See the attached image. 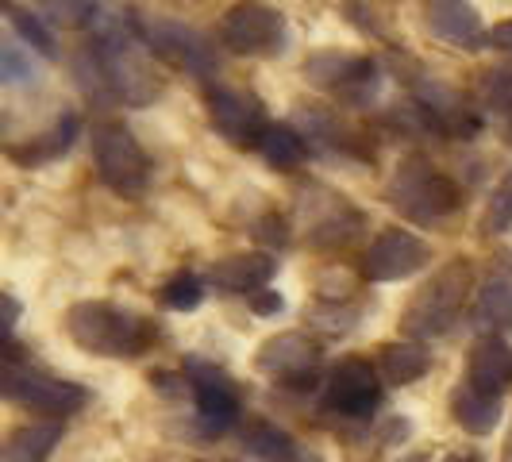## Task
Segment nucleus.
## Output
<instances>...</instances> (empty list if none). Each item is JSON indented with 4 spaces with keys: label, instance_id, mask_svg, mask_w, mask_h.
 I'll return each mask as SVG.
<instances>
[{
    "label": "nucleus",
    "instance_id": "39448f33",
    "mask_svg": "<svg viewBox=\"0 0 512 462\" xmlns=\"http://www.w3.org/2000/svg\"><path fill=\"white\" fill-rule=\"evenodd\" d=\"M220 43L243 58H270V54L285 51L289 27L278 8H270L262 0H239L220 20Z\"/></svg>",
    "mask_w": 512,
    "mask_h": 462
},
{
    "label": "nucleus",
    "instance_id": "2eb2a0df",
    "mask_svg": "<svg viewBox=\"0 0 512 462\" xmlns=\"http://www.w3.org/2000/svg\"><path fill=\"white\" fill-rule=\"evenodd\" d=\"M424 24H428L432 35L455 43V47H474V43L486 39L482 16H478V8L470 0H428Z\"/></svg>",
    "mask_w": 512,
    "mask_h": 462
},
{
    "label": "nucleus",
    "instance_id": "ddd939ff",
    "mask_svg": "<svg viewBox=\"0 0 512 462\" xmlns=\"http://www.w3.org/2000/svg\"><path fill=\"white\" fill-rule=\"evenodd\" d=\"M189 378H193V393H197V424H201V432L205 436H224L239 420L235 385L220 370L205 366V362H189Z\"/></svg>",
    "mask_w": 512,
    "mask_h": 462
},
{
    "label": "nucleus",
    "instance_id": "20e7f679",
    "mask_svg": "<svg viewBox=\"0 0 512 462\" xmlns=\"http://www.w3.org/2000/svg\"><path fill=\"white\" fill-rule=\"evenodd\" d=\"M93 162L97 178L120 197H143L151 185V158L124 124H97L93 128Z\"/></svg>",
    "mask_w": 512,
    "mask_h": 462
},
{
    "label": "nucleus",
    "instance_id": "393cba45",
    "mask_svg": "<svg viewBox=\"0 0 512 462\" xmlns=\"http://www.w3.org/2000/svg\"><path fill=\"white\" fill-rule=\"evenodd\" d=\"M4 12H8V24H12V31L20 35V43H27L31 51H39L43 58H54V54H58L51 27L43 24V16H31V12L16 8V4H4Z\"/></svg>",
    "mask_w": 512,
    "mask_h": 462
},
{
    "label": "nucleus",
    "instance_id": "bb28decb",
    "mask_svg": "<svg viewBox=\"0 0 512 462\" xmlns=\"http://www.w3.org/2000/svg\"><path fill=\"white\" fill-rule=\"evenodd\" d=\"M201 301H205V282L189 270H181L162 285V305L174 312H193V308H201Z\"/></svg>",
    "mask_w": 512,
    "mask_h": 462
},
{
    "label": "nucleus",
    "instance_id": "412c9836",
    "mask_svg": "<svg viewBox=\"0 0 512 462\" xmlns=\"http://www.w3.org/2000/svg\"><path fill=\"white\" fill-rule=\"evenodd\" d=\"M243 447L262 462H305V451L293 443V436H285L278 424H266V420L243 432Z\"/></svg>",
    "mask_w": 512,
    "mask_h": 462
},
{
    "label": "nucleus",
    "instance_id": "9d476101",
    "mask_svg": "<svg viewBox=\"0 0 512 462\" xmlns=\"http://www.w3.org/2000/svg\"><path fill=\"white\" fill-rule=\"evenodd\" d=\"M428 258H432V247L420 235L389 228L370 243V251L362 258V274L366 282H401V278H412L416 270H424Z\"/></svg>",
    "mask_w": 512,
    "mask_h": 462
},
{
    "label": "nucleus",
    "instance_id": "4be33fe9",
    "mask_svg": "<svg viewBox=\"0 0 512 462\" xmlns=\"http://www.w3.org/2000/svg\"><path fill=\"white\" fill-rule=\"evenodd\" d=\"M432 366V355L420 343H389L382 351V378L389 385H412L420 382Z\"/></svg>",
    "mask_w": 512,
    "mask_h": 462
},
{
    "label": "nucleus",
    "instance_id": "9b49d317",
    "mask_svg": "<svg viewBox=\"0 0 512 462\" xmlns=\"http://www.w3.org/2000/svg\"><path fill=\"white\" fill-rule=\"evenodd\" d=\"M316 362H320V347L305 332H285L262 343V351H258V370L289 389H312Z\"/></svg>",
    "mask_w": 512,
    "mask_h": 462
},
{
    "label": "nucleus",
    "instance_id": "c85d7f7f",
    "mask_svg": "<svg viewBox=\"0 0 512 462\" xmlns=\"http://www.w3.org/2000/svg\"><path fill=\"white\" fill-rule=\"evenodd\" d=\"M0 81L4 85H35L39 81V66L31 62V54L20 43L0 47Z\"/></svg>",
    "mask_w": 512,
    "mask_h": 462
},
{
    "label": "nucleus",
    "instance_id": "473e14b6",
    "mask_svg": "<svg viewBox=\"0 0 512 462\" xmlns=\"http://www.w3.org/2000/svg\"><path fill=\"white\" fill-rule=\"evenodd\" d=\"M482 47H489V51H512V20L509 24L489 27L486 39H482Z\"/></svg>",
    "mask_w": 512,
    "mask_h": 462
},
{
    "label": "nucleus",
    "instance_id": "f704fd0d",
    "mask_svg": "<svg viewBox=\"0 0 512 462\" xmlns=\"http://www.w3.org/2000/svg\"><path fill=\"white\" fill-rule=\"evenodd\" d=\"M447 462H478V459H466V455H451Z\"/></svg>",
    "mask_w": 512,
    "mask_h": 462
},
{
    "label": "nucleus",
    "instance_id": "c756f323",
    "mask_svg": "<svg viewBox=\"0 0 512 462\" xmlns=\"http://www.w3.org/2000/svg\"><path fill=\"white\" fill-rule=\"evenodd\" d=\"M355 320H359V312L355 308H335V305H316L312 308V324H320L324 332H351L355 328Z\"/></svg>",
    "mask_w": 512,
    "mask_h": 462
},
{
    "label": "nucleus",
    "instance_id": "f8f14e48",
    "mask_svg": "<svg viewBox=\"0 0 512 462\" xmlns=\"http://www.w3.org/2000/svg\"><path fill=\"white\" fill-rule=\"evenodd\" d=\"M378 405H382L378 370L362 359L339 362L328 378V409L339 416H351V420H366Z\"/></svg>",
    "mask_w": 512,
    "mask_h": 462
},
{
    "label": "nucleus",
    "instance_id": "2f4dec72",
    "mask_svg": "<svg viewBox=\"0 0 512 462\" xmlns=\"http://www.w3.org/2000/svg\"><path fill=\"white\" fill-rule=\"evenodd\" d=\"M247 305H251L255 316H278V312L285 308V301L278 289H258L255 297H247Z\"/></svg>",
    "mask_w": 512,
    "mask_h": 462
},
{
    "label": "nucleus",
    "instance_id": "f03ea898",
    "mask_svg": "<svg viewBox=\"0 0 512 462\" xmlns=\"http://www.w3.org/2000/svg\"><path fill=\"white\" fill-rule=\"evenodd\" d=\"M385 201L416 224H436L462 205V189L432 162L405 158L385 185Z\"/></svg>",
    "mask_w": 512,
    "mask_h": 462
},
{
    "label": "nucleus",
    "instance_id": "f3484780",
    "mask_svg": "<svg viewBox=\"0 0 512 462\" xmlns=\"http://www.w3.org/2000/svg\"><path fill=\"white\" fill-rule=\"evenodd\" d=\"M474 324L486 332H512V266L493 270L474 301Z\"/></svg>",
    "mask_w": 512,
    "mask_h": 462
},
{
    "label": "nucleus",
    "instance_id": "6ab92c4d",
    "mask_svg": "<svg viewBox=\"0 0 512 462\" xmlns=\"http://www.w3.org/2000/svg\"><path fill=\"white\" fill-rule=\"evenodd\" d=\"M451 416H455V424L466 428L470 436H489L501 424V397L478 393L474 385L466 382L451 393Z\"/></svg>",
    "mask_w": 512,
    "mask_h": 462
},
{
    "label": "nucleus",
    "instance_id": "4468645a",
    "mask_svg": "<svg viewBox=\"0 0 512 462\" xmlns=\"http://www.w3.org/2000/svg\"><path fill=\"white\" fill-rule=\"evenodd\" d=\"M274 274H278V262L270 255H235L212 262L205 282L224 297H255L258 289L270 285Z\"/></svg>",
    "mask_w": 512,
    "mask_h": 462
},
{
    "label": "nucleus",
    "instance_id": "5701e85b",
    "mask_svg": "<svg viewBox=\"0 0 512 462\" xmlns=\"http://www.w3.org/2000/svg\"><path fill=\"white\" fill-rule=\"evenodd\" d=\"M258 151H262V158H266L274 170H297V166L308 158V143L297 128L274 124V128L266 131V139H262Z\"/></svg>",
    "mask_w": 512,
    "mask_h": 462
},
{
    "label": "nucleus",
    "instance_id": "6e6552de",
    "mask_svg": "<svg viewBox=\"0 0 512 462\" xmlns=\"http://www.w3.org/2000/svg\"><path fill=\"white\" fill-rule=\"evenodd\" d=\"M305 77L351 104H366L378 93V62L366 54L320 51L305 62Z\"/></svg>",
    "mask_w": 512,
    "mask_h": 462
},
{
    "label": "nucleus",
    "instance_id": "423d86ee",
    "mask_svg": "<svg viewBox=\"0 0 512 462\" xmlns=\"http://www.w3.org/2000/svg\"><path fill=\"white\" fill-rule=\"evenodd\" d=\"M4 397L12 401V405H20V409H31V412H43V416H51V420H62V416H74V412L85 409V401H89V393L74 382H58L51 374H39V370H31V366H16V362L8 359L4 366Z\"/></svg>",
    "mask_w": 512,
    "mask_h": 462
},
{
    "label": "nucleus",
    "instance_id": "b1692460",
    "mask_svg": "<svg viewBox=\"0 0 512 462\" xmlns=\"http://www.w3.org/2000/svg\"><path fill=\"white\" fill-rule=\"evenodd\" d=\"M39 16L54 27H93L101 16V0H35Z\"/></svg>",
    "mask_w": 512,
    "mask_h": 462
},
{
    "label": "nucleus",
    "instance_id": "7ed1b4c3",
    "mask_svg": "<svg viewBox=\"0 0 512 462\" xmlns=\"http://www.w3.org/2000/svg\"><path fill=\"white\" fill-rule=\"evenodd\" d=\"M466 293H470V262L455 258L412 297V305L401 316V328L412 339H439V335H447L455 328V320H459Z\"/></svg>",
    "mask_w": 512,
    "mask_h": 462
},
{
    "label": "nucleus",
    "instance_id": "f257e3e1",
    "mask_svg": "<svg viewBox=\"0 0 512 462\" xmlns=\"http://www.w3.org/2000/svg\"><path fill=\"white\" fill-rule=\"evenodd\" d=\"M66 332L81 351L101 359H139L154 339V328L128 308L108 301H81L66 312Z\"/></svg>",
    "mask_w": 512,
    "mask_h": 462
},
{
    "label": "nucleus",
    "instance_id": "dca6fc26",
    "mask_svg": "<svg viewBox=\"0 0 512 462\" xmlns=\"http://www.w3.org/2000/svg\"><path fill=\"white\" fill-rule=\"evenodd\" d=\"M466 382L474 385L478 393H489V397H501L512 385V347L501 335H486V339L474 347Z\"/></svg>",
    "mask_w": 512,
    "mask_h": 462
},
{
    "label": "nucleus",
    "instance_id": "aec40b11",
    "mask_svg": "<svg viewBox=\"0 0 512 462\" xmlns=\"http://www.w3.org/2000/svg\"><path fill=\"white\" fill-rule=\"evenodd\" d=\"M62 432H66L62 420H35V424L16 428L12 439L4 443V462H47Z\"/></svg>",
    "mask_w": 512,
    "mask_h": 462
},
{
    "label": "nucleus",
    "instance_id": "c9c22d12",
    "mask_svg": "<svg viewBox=\"0 0 512 462\" xmlns=\"http://www.w3.org/2000/svg\"><path fill=\"white\" fill-rule=\"evenodd\" d=\"M509 143H512V124H509Z\"/></svg>",
    "mask_w": 512,
    "mask_h": 462
},
{
    "label": "nucleus",
    "instance_id": "cd10ccee",
    "mask_svg": "<svg viewBox=\"0 0 512 462\" xmlns=\"http://www.w3.org/2000/svg\"><path fill=\"white\" fill-rule=\"evenodd\" d=\"M512 228V170L497 181L493 197L486 205V216H482V235H505Z\"/></svg>",
    "mask_w": 512,
    "mask_h": 462
},
{
    "label": "nucleus",
    "instance_id": "0eeeda50",
    "mask_svg": "<svg viewBox=\"0 0 512 462\" xmlns=\"http://www.w3.org/2000/svg\"><path fill=\"white\" fill-rule=\"evenodd\" d=\"M208 124L220 139H228L231 147H262L266 131L274 128L266 120V104L247 89H231V85H208Z\"/></svg>",
    "mask_w": 512,
    "mask_h": 462
},
{
    "label": "nucleus",
    "instance_id": "a211bd4d",
    "mask_svg": "<svg viewBox=\"0 0 512 462\" xmlns=\"http://www.w3.org/2000/svg\"><path fill=\"white\" fill-rule=\"evenodd\" d=\"M77 135H81V116L77 112H62L39 139H31L27 147H12V158L20 166H43V162H54V158H62V154L70 151L77 143Z\"/></svg>",
    "mask_w": 512,
    "mask_h": 462
},
{
    "label": "nucleus",
    "instance_id": "72a5a7b5",
    "mask_svg": "<svg viewBox=\"0 0 512 462\" xmlns=\"http://www.w3.org/2000/svg\"><path fill=\"white\" fill-rule=\"evenodd\" d=\"M4 305H8V332H12V328H16V316H20V305H16L12 293H4Z\"/></svg>",
    "mask_w": 512,
    "mask_h": 462
},
{
    "label": "nucleus",
    "instance_id": "a878e982",
    "mask_svg": "<svg viewBox=\"0 0 512 462\" xmlns=\"http://www.w3.org/2000/svg\"><path fill=\"white\" fill-rule=\"evenodd\" d=\"M478 104L489 112H512V58L478 77Z\"/></svg>",
    "mask_w": 512,
    "mask_h": 462
},
{
    "label": "nucleus",
    "instance_id": "7c9ffc66",
    "mask_svg": "<svg viewBox=\"0 0 512 462\" xmlns=\"http://www.w3.org/2000/svg\"><path fill=\"white\" fill-rule=\"evenodd\" d=\"M255 235L262 239V243H278V247H285V243H289V228H285L282 216H274V212L258 220V231H255Z\"/></svg>",
    "mask_w": 512,
    "mask_h": 462
},
{
    "label": "nucleus",
    "instance_id": "1a4fd4ad",
    "mask_svg": "<svg viewBox=\"0 0 512 462\" xmlns=\"http://www.w3.org/2000/svg\"><path fill=\"white\" fill-rule=\"evenodd\" d=\"M147 51L170 66H178L185 74H201L212 77L216 74V51L197 27L178 24V20H154L147 24Z\"/></svg>",
    "mask_w": 512,
    "mask_h": 462
}]
</instances>
